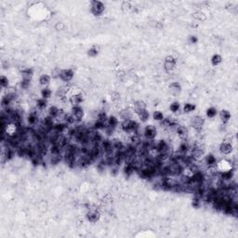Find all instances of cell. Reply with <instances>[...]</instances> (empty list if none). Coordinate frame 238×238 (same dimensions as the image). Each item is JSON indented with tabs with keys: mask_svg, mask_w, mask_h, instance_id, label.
I'll list each match as a JSON object with an SVG mask.
<instances>
[{
	"mask_svg": "<svg viewBox=\"0 0 238 238\" xmlns=\"http://www.w3.org/2000/svg\"><path fill=\"white\" fill-rule=\"evenodd\" d=\"M139 128H140L139 124L135 120H132V119L123 121V123L121 125V129L127 134H132V133L137 132L139 130Z\"/></svg>",
	"mask_w": 238,
	"mask_h": 238,
	"instance_id": "1",
	"label": "cell"
},
{
	"mask_svg": "<svg viewBox=\"0 0 238 238\" xmlns=\"http://www.w3.org/2000/svg\"><path fill=\"white\" fill-rule=\"evenodd\" d=\"M205 153H204V150L201 149L200 146L198 145H195L194 147L192 148L191 151V156L194 158V160L195 162L200 161V160L204 157Z\"/></svg>",
	"mask_w": 238,
	"mask_h": 238,
	"instance_id": "2",
	"label": "cell"
},
{
	"mask_svg": "<svg viewBox=\"0 0 238 238\" xmlns=\"http://www.w3.org/2000/svg\"><path fill=\"white\" fill-rule=\"evenodd\" d=\"M156 134H157V130H156V127L153 126V125H149L147 126L144 130H143V135L144 137L148 140H153L154 138L156 137Z\"/></svg>",
	"mask_w": 238,
	"mask_h": 238,
	"instance_id": "3",
	"label": "cell"
},
{
	"mask_svg": "<svg viewBox=\"0 0 238 238\" xmlns=\"http://www.w3.org/2000/svg\"><path fill=\"white\" fill-rule=\"evenodd\" d=\"M104 5L100 1H93L91 3V12L95 16H100L104 11Z\"/></svg>",
	"mask_w": 238,
	"mask_h": 238,
	"instance_id": "4",
	"label": "cell"
},
{
	"mask_svg": "<svg viewBox=\"0 0 238 238\" xmlns=\"http://www.w3.org/2000/svg\"><path fill=\"white\" fill-rule=\"evenodd\" d=\"M191 126L195 128L196 131H200L201 130V127H203L204 123H205V120L202 116H199V115H195V116L192 117L191 118Z\"/></svg>",
	"mask_w": 238,
	"mask_h": 238,
	"instance_id": "5",
	"label": "cell"
},
{
	"mask_svg": "<svg viewBox=\"0 0 238 238\" xmlns=\"http://www.w3.org/2000/svg\"><path fill=\"white\" fill-rule=\"evenodd\" d=\"M101 217L100 212L97 208H89L88 212L87 213V218L90 222H97Z\"/></svg>",
	"mask_w": 238,
	"mask_h": 238,
	"instance_id": "6",
	"label": "cell"
},
{
	"mask_svg": "<svg viewBox=\"0 0 238 238\" xmlns=\"http://www.w3.org/2000/svg\"><path fill=\"white\" fill-rule=\"evenodd\" d=\"M83 99H84L83 94L80 91H77V92H74L70 96L69 101L73 104V106H76V105H79L81 103V102L83 101Z\"/></svg>",
	"mask_w": 238,
	"mask_h": 238,
	"instance_id": "7",
	"label": "cell"
},
{
	"mask_svg": "<svg viewBox=\"0 0 238 238\" xmlns=\"http://www.w3.org/2000/svg\"><path fill=\"white\" fill-rule=\"evenodd\" d=\"M71 114H72L76 122H79L83 119V117H84V111H83V109L79 106V105H76V106H73L72 107V110H71Z\"/></svg>",
	"mask_w": 238,
	"mask_h": 238,
	"instance_id": "8",
	"label": "cell"
},
{
	"mask_svg": "<svg viewBox=\"0 0 238 238\" xmlns=\"http://www.w3.org/2000/svg\"><path fill=\"white\" fill-rule=\"evenodd\" d=\"M61 79L64 82H69L73 79L74 77V71L71 69H64L61 70L60 72V75Z\"/></svg>",
	"mask_w": 238,
	"mask_h": 238,
	"instance_id": "9",
	"label": "cell"
},
{
	"mask_svg": "<svg viewBox=\"0 0 238 238\" xmlns=\"http://www.w3.org/2000/svg\"><path fill=\"white\" fill-rule=\"evenodd\" d=\"M175 68H176V60L172 56L166 57L165 61V69L168 72H171Z\"/></svg>",
	"mask_w": 238,
	"mask_h": 238,
	"instance_id": "10",
	"label": "cell"
},
{
	"mask_svg": "<svg viewBox=\"0 0 238 238\" xmlns=\"http://www.w3.org/2000/svg\"><path fill=\"white\" fill-rule=\"evenodd\" d=\"M175 130L178 134V136L181 138L182 140H187L188 138V129L186 128L184 126H181V125H178L175 128Z\"/></svg>",
	"mask_w": 238,
	"mask_h": 238,
	"instance_id": "11",
	"label": "cell"
},
{
	"mask_svg": "<svg viewBox=\"0 0 238 238\" xmlns=\"http://www.w3.org/2000/svg\"><path fill=\"white\" fill-rule=\"evenodd\" d=\"M190 149H191V146L188 143L187 140H182L181 141V143H179V152L182 154H186L189 152Z\"/></svg>",
	"mask_w": 238,
	"mask_h": 238,
	"instance_id": "12",
	"label": "cell"
},
{
	"mask_svg": "<svg viewBox=\"0 0 238 238\" xmlns=\"http://www.w3.org/2000/svg\"><path fill=\"white\" fill-rule=\"evenodd\" d=\"M220 151L223 153V154H229L233 151V145L231 144V143H222L220 146Z\"/></svg>",
	"mask_w": 238,
	"mask_h": 238,
	"instance_id": "13",
	"label": "cell"
},
{
	"mask_svg": "<svg viewBox=\"0 0 238 238\" xmlns=\"http://www.w3.org/2000/svg\"><path fill=\"white\" fill-rule=\"evenodd\" d=\"M145 110H147V109H146V104H145L144 101H137L136 103L134 104V111H135V113H136L137 114H140V113H141V112L145 111Z\"/></svg>",
	"mask_w": 238,
	"mask_h": 238,
	"instance_id": "14",
	"label": "cell"
},
{
	"mask_svg": "<svg viewBox=\"0 0 238 238\" xmlns=\"http://www.w3.org/2000/svg\"><path fill=\"white\" fill-rule=\"evenodd\" d=\"M205 162L207 164V166H208V168L210 166H216V164H217V159L216 157L213 156V154H208L207 156L205 158Z\"/></svg>",
	"mask_w": 238,
	"mask_h": 238,
	"instance_id": "15",
	"label": "cell"
},
{
	"mask_svg": "<svg viewBox=\"0 0 238 238\" xmlns=\"http://www.w3.org/2000/svg\"><path fill=\"white\" fill-rule=\"evenodd\" d=\"M107 127V122H103L101 120H96L95 123L93 124V128L96 130H101V129H105Z\"/></svg>",
	"mask_w": 238,
	"mask_h": 238,
	"instance_id": "16",
	"label": "cell"
},
{
	"mask_svg": "<svg viewBox=\"0 0 238 238\" xmlns=\"http://www.w3.org/2000/svg\"><path fill=\"white\" fill-rule=\"evenodd\" d=\"M136 171L134 169V166L131 163H126L125 166H124V173H125V175L127 176H130L132 175L133 173Z\"/></svg>",
	"mask_w": 238,
	"mask_h": 238,
	"instance_id": "17",
	"label": "cell"
},
{
	"mask_svg": "<svg viewBox=\"0 0 238 238\" xmlns=\"http://www.w3.org/2000/svg\"><path fill=\"white\" fill-rule=\"evenodd\" d=\"M120 117L123 121H126V120H129L131 119V112L128 110V109H124V110H122L120 112Z\"/></svg>",
	"mask_w": 238,
	"mask_h": 238,
	"instance_id": "18",
	"label": "cell"
},
{
	"mask_svg": "<svg viewBox=\"0 0 238 238\" xmlns=\"http://www.w3.org/2000/svg\"><path fill=\"white\" fill-rule=\"evenodd\" d=\"M38 122V116L35 113H31L28 116V123L31 126H35Z\"/></svg>",
	"mask_w": 238,
	"mask_h": 238,
	"instance_id": "19",
	"label": "cell"
},
{
	"mask_svg": "<svg viewBox=\"0 0 238 238\" xmlns=\"http://www.w3.org/2000/svg\"><path fill=\"white\" fill-rule=\"evenodd\" d=\"M60 111L59 110V108L56 107V106H51L49 109H48V115L50 117H52V118H56L58 116V114H60Z\"/></svg>",
	"mask_w": 238,
	"mask_h": 238,
	"instance_id": "20",
	"label": "cell"
},
{
	"mask_svg": "<svg viewBox=\"0 0 238 238\" xmlns=\"http://www.w3.org/2000/svg\"><path fill=\"white\" fill-rule=\"evenodd\" d=\"M220 115H221V121L223 122V123H227V122L231 119V114L227 110H222L221 112Z\"/></svg>",
	"mask_w": 238,
	"mask_h": 238,
	"instance_id": "21",
	"label": "cell"
},
{
	"mask_svg": "<svg viewBox=\"0 0 238 238\" xmlns=\"http://www.w3.org/2000/svg\"><path fill=\"white\" fill-rule=\"evenodd\" d=\"M118 125V120L115 116H110L108 117V120H107V126L109 127H116Z\"/></svg>",
	"mask_w": 238,
	"mask_h": 238,
	"instance_id": "22",
	"label": "cell"
},
{
	"mask_svg": "<svg viewBox=\"0 0 238 238\" xmlns=\"http://www.w3.org/2000/svg\"><path fill=\"white\" fill-rule=\"evenodd\" d=\"M50 82V76L48 75H42L39 78V83L42 86H47Z\"/></svg>",
	"mask_w": 238,
	"mask_h": 238,
	"instance_id": "23",
	"label": "cell"
},
{
	"mask_svg": "<svg viewBox=\"0 0 238 238\" xmlns=\"http://www.w3.org/2000/svg\"><path fill=\"white\" fill-rule=\"evenodd\" d=\"M47 104H48V101L46 99L44 98H41V99H38L37 101H36V105H37V108L39 109V110H43L47 107Z\"/></svg>",
	"mask_w": 238,
	"mask_h": 238,
	"instance_id": "24",
	"label": "cell"
},
{
	"mask_svg": "<svg viewBox=\"0 0 238 238\" xmlns=\"http://www.w3.org/2000/svg\"><path fill=\"white\" fill-rule=\"evenodd\" d=\"M138 116H139V118H140V120L141 122H146L148 119H149V117H150V114H149V112H148L147 110H145L143 112L138 114Z\"/></svg>",
	"mask_w": 238,
	"mask_h": 238,
	"instance_id": "25",
	"label": "cell"
},
{
	"mask_svg": "<svg viewBox=\"0 0 238 238\" xmlns=\"http://www.w3.org/2000/svg\"><path fill=\"white\" fill-rule=\"evenodd\" d=\"M195 110V105L192 103H186L183 106V112L184 113H191Z\"/></svg>",
	"mask_w": 238,
	"mask_h": 238,
	"instance_id": "26",
	"label": "cell"
},
{
	"mask_svg": "<svg viewBox=\"0 0 238 238\" xmlns=\"http://www.w3.org/2000/svg\"><path fill=\"white\" fill-rule=\"evenodd\" d=\"M51 94H52V92H51V90H50L49 88H43L42 91H41L42 98L46 99V100L51 97Z\"/></svg>",
	"mask_w": 238,
	"mask_h": 238,
	"instance_id": "27",
	"label": "cell"
},
{
	"mask_svg": "<svg viewBox=\"0 0 238 238\" xmlns=\"http://www.w3.org/2000/svg\"><path fill=\"white\" fill-rule=\"evenodd\" d=\"M221 62V57L218 55V54H216L214 55L213 57H212V59H211V63L213 64L214 66L216 65H218Z\"/></svg>",
	"mask_w": 238,
	"mask_h": 238,
	"instance_id": "28",
	"label": "cell"
},
{
	"mask_svg": "<svg viewBox=\"0 0 238 238\" xmlns=\"http://www.w3.org/2000/svg\"><path fill=\"white\" fill-rule=\"evenodd\" d=\"M153 119L154 120H156V121H163L164 120V114L160 112V111H156L153 113Z\"/></svg>",
	"mask_w": 238,
	"mask_h": 238,
	"instance_id": "29",
	"label": "cell"
},
{
	"mask_svg": "<svg viewBox=\"0 0 238 238\" xmlns=\"http://www.w3.org/2000/svg\"><path fill=\"white\" fill-rule=\"evenodd\" d=\"M169 88L173 93H179L181 91V86L179 85V83H172Z\"/></svg>",
	"mask_w": 238,
	"mask_h": 238,
	"instance_id": "30",
	"label": "cell"
},
{
	"mask_svg": "<svg viewBox=\"0 0 238 238\" xmlns=\"http://www.w3.org/2000/svg\"><path fill=\"white\" fill-rule=\"evenodd\" d=\"M216 114H217V109L214 108V107H210V108H208V110H207V115H208V117H210V118L215 117Z\"/></svg>",
	"mask_w": 238,
	"mask_h": 238,
	"instance_id": "31",
	"label": "cell"
},
{
	"mask_svg": "<svg viewBox=\"0 0 238 238\" xmlns=\"http://www.w3.org/2000/svg\"><path fill=\"white\" fill-rule=\"evenodd\" d=\"M192 207L195 208H198L199 207H200V205H201V198L200 197H198V196H195L194 199H192Z\"/></svg>",
	"mask_w": 238,
	"mask_h": 238,
	"instance_id": "32",
	"label": "cell"
},
{
	"mask_svg": "<svg viewBox=\"0 0 238 238\" xmlns=\"http://www.w3.org/2000/svg\"><path fill=\"white\" fill-rule=\"evenodd\" d=\"M169 109H170V111H171V112H173V113H176V112H178V111L179 110V102H177V101H175V102H172V103L170 104Z\"/></svg>",
	"mask_w": 238,
	"mask_h": 238,
	"instance_id": "33",
	"label": "cell"
},
{
	"mask_svg": "<svg viewBox=\"0 0 238 238\" xmlns=\"http://www.w3.org/2000/svg\"><path fill=\"white\" fill-rule=\"evenodd\" d=\"M30 81H31V79H28V78H22V82H21V86H22V88H24V89L28 88L29 86H30Z\"/></svg>",
	"mask_w": 238,
	"mask_h": 238,
	"instance_id": "34",
	"label": "cell"
},
{
	"mask_svg": "<svg viewBox=\"0 0 238 238\" xmlns=\"http://www.w3.org/2000/svg\"><path fill=\"white\" fill-rule=\"evenodd\" d=\"M0 85L3 88H6L9 86V79L6 76H1L0 77Z\"/></svg>",
	"mask_w": 238,
	"mask_h": 238,
	"instance_id": "35",
	"label": "cell"
},
{
	"mask_svg": "<svg viewBox=\"0 0 238 238\" xmlns=\"http://www.w3.org/2000/svg\"><path fill=\"white\" fill-rule=\"evenodd\" d=\"M98 120L103 121V122H107V120H108L107 114H106L104 112H100V113L98 114Z\"/></svg>",
	"mask_w": 238,
	"mask_h": 238,
	"instance_id": "36",
	"label": "cell"
},
{
	"mask_svg": "<svg viewBox=\"0 0 238 238\" xmlns=\"http://www.w3.org/2000/svg\"><path fill=\"white\" fill-rule=\"evenodd\" d=\"M97 54H98V50L95 48H92L88 51V55L89 57H95V56H97Z\"/></svg>",
	"mask_w": 238,
	"mask_h": 238,
	"instance_id": "37",
	"label": "cell"
},
{
	"mask_svg": "<svg viewBox=\"0 0 238 238\" xmlns=\"http://www.w3.org/2000/svg\"><path fill=\"white\" fill-rule=\"evenodd\" d=\"M190 41H191V43H194V44H195V43L197 42V37H196V36H191V38H190Z\"/></svg>",
	"mask_w": 238,
	"mask_h": 238,
	"instance_id": "38",
	"label": "cell"
}]
</instances>
